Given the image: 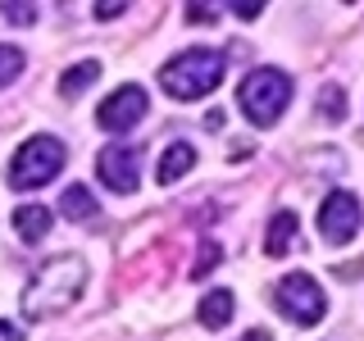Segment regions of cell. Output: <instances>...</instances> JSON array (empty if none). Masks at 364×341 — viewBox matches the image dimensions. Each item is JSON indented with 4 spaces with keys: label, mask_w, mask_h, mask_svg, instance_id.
I'll return each mask as SVG.
<instances>
[{
    "label": "cell",
    "mask_w": 364,
    "mask_h": 341,
    "mask_svg": "<svg viewBox=\"0 0 364 341\" xmlns=\"http://www.w3.org/2000/svg\"><path fill=\"white\" fill-rule=\"evenodd\" d=\"M219 18V5H187V23H214Z\"/></svg>",
    "instance_id": "19"
},
{
    "label": "cell",
    "mask_w": 364,
    "mask_h": 341,
    "mask_svg": "<svg viewBox=\"0 0 364 341\" xmlns=\"http://www.w3.org/2000/svg\"><path fill=\"white\" fill-rule=\"evenodd\" d=\"M273 305H278L282 318H291V323H301V328H314L318 318L328 314V296L310 273H287V278L273 287Z\"/></svg>",
    "instance_id": "5"
},
{
    "label": "cell",
    "mask_w": 364,
    "mask_h": 341,
    "mask_svg": "<svg viewBox=\"0 0 364 341\" xmlns=\"http://www.w3.org/2000/svg\"><path fill=\"white\" fill-rule=\"evenodd\" d=\"M223 68H228L223 50L191 45V50L173 55V60L159 68V87H164L173 100H200V96H210V91L223 82Z\"/></svg>",
    "instance_id": "2"
},
{
    "label": "cell",
    "mask_w": 364,
    "mask_h": 341,
    "mask_svg": "<svg viewBox=\"0 0 364 341\" xmlns=\"http://www.w3.org/2000/svg\"><path fill=\"white\" fill-rule=\"evenodd\" d=\"M23 73V50L18 45H0V87H9Z\"/></svg>",
    "instance_id": "16"
},
{
    "label": "cell",
    "mask_w": 364,
    "mask_h": 341,
    "mask_svg": "<svg viewBox=\"0 0 364 341\" xmlns=\"http://www.w3.org/2000/svg\"><path fill=\"white\" fill-rule=\"evenodd\" d=\"M60 168H64V141L60 136H28V141L14 151V159H9V187L14 191H37L46 187L50 178H60Z\"/></svg>",
    "instance_id": "4"
},
{
    "label": "cell",
    "mask_w": 364,
    "mask_h": 341,
    "mask_svg": "<svg viewBox=\"0 0 364 341\" xmlns=\"http://www.w3.org/2000/svg\"><path fill=\"white\" fill-rule=\"evenodd\" d=\"M191 164H196V151H191L187 141H173L164 155H159V168H155L159 187H173V182H178L182 173H191Z\"/></svg>",
    "instance_id": "11"
},
{
    "label": "cell",
    "mask_w": 364,
    "mask_h": 341,
    "mask_svg": "<svg viewBox=\"0 0 364 341\" xmlns=\"http://www.w3.org/2000/svg\"><path fill=\"white\" fill-rule=\"evenodd\" d=\"M318 232H323L328 246L355 242V232H360V200L350 196V191H328L323 205H318Z\"/></svg>",
    "instance_id": "6"
},
{
    "label": "cell",
    "mask_w": 364,
    "mask_h": 341,
    "mask_svg": "<svg viewBox=\"0 0 364 341\" xmlns=\"http://www.w3.org/2000/svg\"><path fill=\"white\" fill-rule=\"evenodd\" d=\"M136 168H141V151H136V146L114 141V146H105V151L96 155V173H100V182H105L109 191H119V196L136 191Z\"/></svg>",
    "instance_id": "8"
},
{
    "label": "cell",
    "mask_w": 364,
    "mask_h": 341,
    "mask_svg": "<svg viewBox=\"0 0 364 341\" xmlns=\"http://www.w3.org/2000/svg\"><path fill=\"white\" fill-rule=\"evenodd\" d=\"M60 210H64L73 223H91V219L100 214V205H96V196H91V191L82 187V182H77V187H64V196H60Z\"/></svg>",
    "instance_id": "13"
},
{
    "label": "cell",
    "mask_w": 364,
    "mask_h": 341,
    "mask_svg": "<svg viewBox=\"0 0 364 341\" xmlns=\"http://www.w3.org/2000/svg\"><path fill=\"white\" fill-rule=\"evenodd\" d=\"M82 287H87V264L82 259L77 255H55V259H46V264L32 273V282L23 287V314H28L32 323L55 318V314L73 310Z\"/></svg>",
    "instance_id": "1"
},
{
    "label": "cell",
    "mask_w": 364,
    "mask_h": 341,
    "mask_svg": "<svg viewBox=\"0 0 364 341\" xmlns=\"http://www.w3.org/2000/svg\"><path fill=\"white\" fill-rule=\"evenodd\" d=\"M237 105L255 128H273L282 109L291 105V77L282 68H250L237 87Z\"/></svg>",
    "instance_id": "3"
},
{
    "label": "cell",
    "mask_w": 364,
    "mask_h": 341,
    "mask_svg": "<svg viewBox=\"0 0 364 341\" xmlns=\"http://www.w3.org/2000/svg\"><path fill=\"white\" fill-rule=\"evenodd\" d=\"M96 77H100V64H96V60H82V64H73V68L60 77V91L73 100V96H82V91L96 82Z\"/></svg>",
    "instance_id": "14"
},
{
    "label": "cell",
    "mask_w": 364,
    "mask_h": 341,
    "mask_svg": "<svg viewBox=\"0 0 364 341\" xmlns=\"http://www.w3.org/2000/svg\"><path fill=\"white\" fill-rule=\"evenodd\" d=\"M146 109H151V100H146V91L128 82V87H119V91H109L105 100H100V109H96V123L105 132H132L136 123L146 119Z\"/></svg>",
    "instance_id": "7"
},
{
    "label": "cell",
    "mask_w": 364,
    "mask_h": 341,
    "mask_svg": "<svg viewBox=\"0 0 364 341\" xmlns=\"http://www.w3.org/2000/svg\"><path fill=\"white\" fill-rule=\"evenodd\" d=\"M232 314H237V301H232V291H223V287H214V291H205L200 296V310H196V318L210 332H219V328H228L232 323Z\"/></svg>",
    "instance_id": "9"
},
{
    "label": "cell",
    "mask_w": 364,
    "mask_h": 341,
    "mask_svg": "<svg viewBox=\"0 0 364 341\" xmlns=\"http://www.w3.org/2000/svg\"><path fill=\"white\" fill-rule=\"evenodd\" d=\"M341 114H346V91H341L337 82H328L323 91H318V119L341 123Z\"/></svg>",
    "instance_id": "15"
},
{
    "label": "cell",
    "mask_w": 364,
    "mask_h": 341,
    "mask_svg": "<svg viewBox=\"0 0 364 341\" xmlns=\"http://www.w3.org/2000/svg\"><path fill=\"white\" fill-rule=\"evenodd\" d=\"M0 341H23V332L14 323H5V318H0Z\"/></svg>",
    "instance_id": "22"
},
{
    "label": "cell",
    "mask_w": 364,
    "mask_h": 341,
    "mask_svg": "<svg viewBox=\"0 0 364 341\" xmlns=\"http://www.w3.org/2000/svg\"><path fill=\"white\" fill-rule=\"evenodd\" d=\"M259 9H264L259 0H237V5H232V14H237V18H259Z\"/></svg>",
    "instance_id": "20"
},
{
    "label": "cell",
    "mask_w": 364,
    "mask_h": 341,
    "mask_svg": "<svg viewBox=\"0 0 364 341\" xmlns=\"http://www.w3.org/2000/svg\"><path fill=\"white\" fill-rule=\"evenodd\" d=\"M242 341H269V332H246Z\"/></svg>",
    "instance_id": "23"
},
{
    "label": "cell",
    "mask_w": 364,
    "mask_h": 341,
    "mask_svg": "<svg viewBox=\"0 0 364 341\" xmlns=\"http://www.w3.org/2000/svg\"><path fill=\"white\" fill-rule=\"evenodd\" d=\"M219 255H223V250H219V242H205V246L196 250V264H191V278H205V273H214V269H219Z\"/></svg>",
    "instance_id": "17"
},
{
    "label": "cell",
    "mask_w": 364,
    "mask_h": 341,
    "mask_svg": "<svg viewBox=\"0 0 364 341\" xmlns=\"http://www.w3.org/2000/svg\"><path fill=\"white\" fill-rule=\"evenodd\" d=\"M50 223H55V214L46 210V205H18V210H14V232H18V237H23L28 246L46 242V232H50Z\"/></svg>",
    "instance_id": "10"
},
{
    "label": "cell",
    "mask_w": 364,
    "mask_h": 341,
    "mask_svg": "<svg viewBox=\"0 0 364 341\" xmlns=\"http://www.w3.org/2000/svg\"><path fill=\"white\" fill-rule=\"evenodd\" d=\"M119 14H123L119 0H100V5H96V18H119Z\"/></svg>",
    "instance_id": "21"
},
{
    "label": "cell",
    "mask_w": 364,
    "mask_h": 341,
    "mask_svg": "<svg viewBox=\"0 0 364 341\" xmlns=\"http://www.w3.org/2000/svg\"><path fill=\"white\" fill-rule=\"evenodd\" d=\"M0 14L9 23H18V28H28V23H37V5H28V0H14V5H0Z\"/></svg>",
    "instance_id": "18"
},
{
    "label": "cell",
    "mask_w": 364,
    "mask_h": 341,
    "mask_svg": "<svg viewBox=\"0 0 364 341\" xmlns=\"http://www.w3.org/2000/svg\"><path fill=\"white\" fill-rule=\"evenodd\" d=\"M296 227H301V223H296L291 210H278V214H273V219H269V232H264V255H273V259L287 255L291 242H296Z\"/></svg>",
    "instance_id": "12"
}]
</instances>
